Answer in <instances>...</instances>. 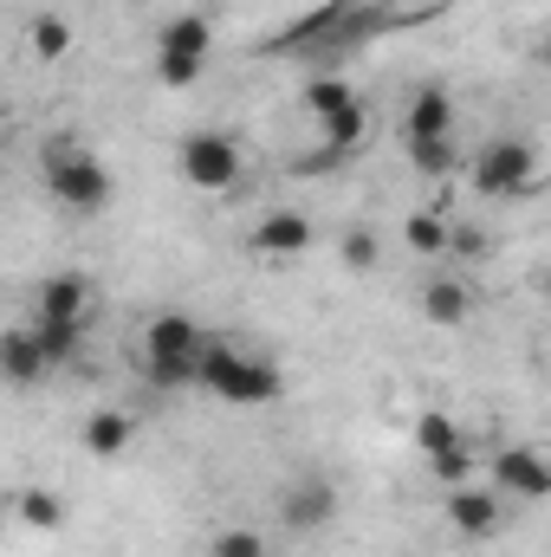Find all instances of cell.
Segmentation results:
<instances>
[{"instance_id": "277c9868", "label": "cell", "mask_w": 551, "mask_h": 557, "mask_svg": "<svg viewBox=\"0 0 551 557\" xmlns=\"http://www.w3.org/2000/svg\"><path fill=\"white\" fill-rule=\"evenodd\" d=\"M208 52H215V20H208V13H175V20H162V33H156V85L188 91V85L208 72Z\"/></svg>"}, {"instance_id": "603a6c76", "label": "cell", "mask_w": 551, "mask_h": 557, "mask_svg": "<svg viewBox=\"0 0 551 557\" xmlns=\"http://www.w3.org/2000/svg\"><path fill=\"white\" fill-rule=\"evenodd\" d=\"M33 337H39L46 363H72L78 344H85V324H33Z\"/></svg>"}, {"instance_id": "9c48e42d", "label": "cell", "mask_w": 551, "mask_h": 557, "mask_svg": "<svg viewBox=\"0 0 551 557\" xmlns=\"http://www.w3.org/2000/svg\"><path fill=\"white\" fill-rule=\"evenodd\" d=\"M415 441H421V454H428L434 480H448V486H461V480H467V441H461V421H454V416H441V409L415 416Z\"/></svg>"}, {"instance_id": "8992f818", "label": "cell", "mask_w": 551, "mask_h": 557, "mask_svg": "<svg viewBox=\"0 0 551 557\" xmlns=\"http://www.w3.org/2000/svg\"><path fill=\"white\" fill-rule=\"evenodd\" d=\"M474 188H480V195H500V201L532 195V188H539V149L519 143V137H493L474 156Z\"/></svg>"}, {"instance_id": "e0dca14e", "label": "cell", "mask_w": 551, "mask_h": 557, "mask_svg": "<svg viewBox=\"0 0 551 557\" xmlns=\"http://www.w3.org/2000/svg\"><path fill=\"white\" fill-rule=\"evenodd\" d=\"M351 104H357V91H351L344 78H331V72H318V78L298 91V111H305L311 124H331V117H344Z\"/></svg>"}, {"instance_id": "484cf974", "label": "cell", "mask_w": 551, "mask_h": 557, "mask_svg": "<svg viewBox=\"0 0 551 557\" xmlns=\"http://www.w3.org/2000/svg\"><path fill=\"white\" fill-rule=\"evenodd\" d=\"M7 512H13V506H0V525H7Z\"/></svg>"}, {"instance_id": "44dd1931", "label": "cell", "mask_w": 551, "mask_h": 557, "mask_svg": "<svg viewBox=\"0 0 551 557\" xmlns=\"http://www.w3.org/2000/svg\"><path fill=\"white\" fill-rule=\"evenodd\" d=\"M409 162L428 182H448L461 169V149H454V137H428V143H409Z\"/></svg>"}, {"instance_id": "ac0fdd59", "label": "cell", "mask_w": 551, "mask_h": 557, "mask_svg": "<svg viewBox=\"0 0 551 557\" xmlns=\"http://www.w3.org/2000/svg\"><path fill=\"white\" fill-rule=\"evenodd\" d=\"M13 519H20L26 532H39V539H52V532L65 525V499H59L52 486H26V493L13 499Z\"/></svg>"}, {"instance_id": "7c38bea8", "label": "cell", "mask_w": 551, "mask_h": 557, "mask_svg": "<svg viewBox=\"0 0 551 557\" xmlns=\"http://www.w3.org/2000/svg\"><path fill=\"white\" fill-rule=\"evenodd\" d=\"M46 370H52V363H46L33 324H7V331H0V383H7V389H39Z\"/></svg>"}, {"instance_id": "30bf717a", "label": "cell", "mask_w": 551, "mask_h": 557, "mask_svg": "<svg viewBox=\"0 0 551 557\" xmlns=\"http://www.w3.org/2000/svg\"><path fill=\"white\" fill-rule=\"evenodd\" d=\"M441 519L461 532V539H493L500 532V519H506V506H500V493L493 486H448V499H441Z\"/></svg>"}, {"instance_id": "5bb4252c", "label": "cell", "mask_w": 551, "mask_h": 557, "mask_svg": "<svg viewBox=\"0 0 551 557\" xmlns=\"http://www.w3.org/2000/svg\"><path fill=\"white\" fill-rule=\"evenodd\" d=\"M428 137H454V98L448 85H421L403 111V143H428Z\"/></svg>"}, {"instance_id": "cb8c5ba5", "label": "cell", "mask_w": 551, "mask_h": 557, "mask_svg": "<svg viewBox=\"0 0 551 557\" xmlns=\"http://www.w3.org/2000/svg\"><path fill=\"white\" fill-rule=\"evenodd\" d=\"M338 253H344V267H351V273H370V267H377V234H370V227H344Z\"/></svg>"}, {"instance_id": "8fae6325", "label": "cell", "mask_w": 551, "mask_h": 557, "mask_svg": "<svg viewBox=\"0 0 551 557\" xmlns=\"http://www.w3.org/2000/svg\"><path fill=\"white\" fill-rule=\"evenodd\" d=\"M33 324H91V278L52 273L33 292Z\"/></svg>"}, {"instance_id": "6da1fadb", "label": "cell", "mask_w": 551, "mask_h": 557, "mask_svg": "<svg viewBox=\"0 0 551 557\" xmlns=\"http://www.w3.org/2000/svg\"><path fill=\"white\" fill-rule=\"evenodd\" d=\"M195 389H208L215 403H234V409H267V403L285 396V370L254 357V350H234V344L208 337V350L195 363Z\"/></svg>"}, {"instance_id": "ba28073f", "label": "cell", "mask_w": 551, "mask_h": 557, "mask_svg": "<svg viewBox=\"0 0 551 557\" xmlns=\"http://www.w3.org/2000/svg\"><path fill=\"white\" fill-rule=\"evenodd\" d=\"M493 493H513V499H546L551 493V460L532 441H506L493 454Z\"/></svg>"}, {"instance_id": "ffe728a7", "label": "cell", "mask_w": 551, "mask_h": 557, "mask_svg": "<svg viewBox=\"0 0 551 557\" xmlns=\"http://www.w3.org/2000/svg\"><path fill=\"white\" fill-rule=\"evenodd\" d=\"M403 240H409V253H421V260H448V221L441 214H409L403 221Z\"/></svg>"}, {"instance_id": "7402d4cb", "label": "cell", "mask_w": 551, "mask_h": 557, "mask_svg": "<svg viewBox=\"0 0 551 557\" xmlns=\"http://www.w3.org/2000/svg\"><path fill=\"white\" fill-rule=\"evenodd\" d=\"M318 131H325V149H331V156H344V149H357V143H364V131H370V111H364V98H357V104H351L344 117H331V124H318Z\"/></svg>"}, {"instance_id": "7a4b0ae2", "label": "cell", "mask_w": 551, "mask_h": 557, "mask_svg": "<svg viewBox=\"0 0 551 557\" xmlns=\"http://www.w3.org/2000/svg\"><path fill=\"white\" fill-rule=\"evenodd\" d=\"M208 350V331L188 311H156L143 324V376L156 389H195V363Z\"/></svg>"}, {"instance_id": "3957f363", "label": "cell", "mask_w": 551, "mask_h": 557, "mask_svg": "<svg viewBox=\"0 0 551 557\" xmlns=\"http://www.w3.org/2000/svg\"><path fill=\"white\" fill-rule=\"evenodd\" d=\"M46 188L72 214H105L111 208V169L85 143H52L46 149Z\"/></svg>"}, {"instance_id": "4fadbf2b", "label": "cell", "mask_w": 551, "mask_h": 557, "mask_svg": "<svg viewBox=\"0 0 551 557\" xmlns=\"http://www.w3.org/2000/svg\"><path fill=\"white\" fill-rule=\"evenodd\" d=\"M78 441H85L91 460H118V454L137 447V416H124V409H91V416L78 421Z\"/></svg>"}, {"instance_id": "5b68a950", "label": "cell", "mask_w": 551, "mask_h": 557, "mask_svg": "<svg viewBox=\"0 0 551 557\" xmlns=\"http://www.w3.org/2000/svg\"><path fill=\"white\" fill-rule=\"evenodd\" d=\"M175 169H182L188 188H201V195H228V188L241 182L247 156H241V143L221 137V131H188V137L175 143Z\"/></svg>"}, {"instance_id": "52a82bcc", "label": "cell", "mask_w": 551, "mask_h": 557, "mask_svg": "<svg viewBox=\"0 0 551 557\" xmlns=\"http://www.w3.org/2000/svg\"><path fill=\"white\" fill-rule=\"evenodd\" d=\"M331 519H338V486H331L325 473H298V480H285V493H279V525H285L292 539L325 532Z\"/></svg>"}, {"instance_id": "d6986e66", "label": "cell", "mask_w": 551, "mask_h": 557, "mask_svg": "<svg viewBox=\"0 0 551 557\" xmlns=\"http://www.w3.org/2000/svg\"><path fill=\"white\" fill-rule=\"evenodd\" d=\"M26 52H33L39 65L65 59V52H72V20H65V13H33V26H26Z\"/></svg>"}, {"instance_id": "2e32d148", "label": "cell", "mask_w": 551, "mask_h": 557, "mask_svg": "<svg viewBox=\"0 0 551 557\" xmlns=\"http://www.w3.org/2000/svg\"><path fill=\"white\" fill-rule=\"evenodd\" d=\"M305 247H311V221H305V214H292V208H273V214L254 227V253L292 260V253H305Z\"/></svg>"}, {"instance_id": "d4e9b609", "label": "cell", "mask_w": 551, "mask_h": 557, "mask_svg": "<svg viewBox=\"0 0 551 557\" xmlns=\"http://www.w3.org/2000/svg\"><path fill=\"white\" fill-rule=\"evenodd\" d=\"M208 557H267V539L260 532H215V545H208Z\"/></svg>"}, {"instance_id": "9a60e30c", "label": "cell", "mask_w": 551, "mask_h": 557, "mask_svg": "<svg viewBox=\"0 0 551 557\" xmlns=\"http://www.w3.org/2000/svg\"><path fill=\"white\" fill-rule=\"evenodd\" d=\"M421 318L428 324H441V331H461L467 318H474V292H467V278H428L421 285Z\"/></svg>"}]
</instances>
